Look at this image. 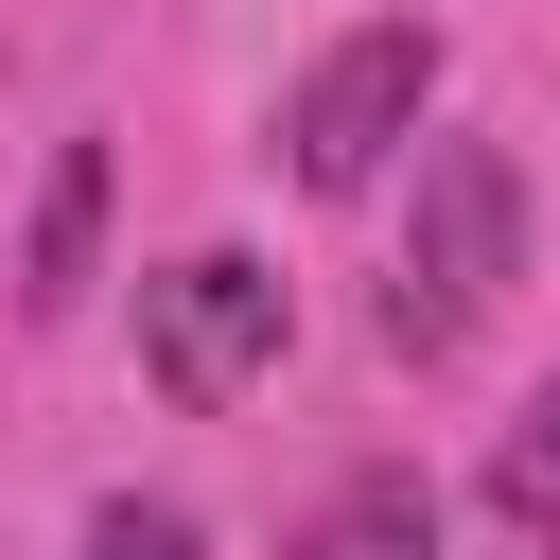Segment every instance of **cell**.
I'll return each mask as SVG.
<instances>
[{
    "label": "cell",
    "instance_id": "1",
    "mask_svg": "<svg viewBox=\"0 0 560 560\" xmlns=\"http://www.w3.org/2000/svg\"><path fill=\"white\" fill-rule=\"evenodd\" d=\"M508 262H525V175H508L490 140H420V245H402L385 332H402V350H455V332L508 298Z\"/></svg>",
    "mask_w": 560,
    "mask_h": 560
},
{
    "label": "cell",
    "instance_id": "2",
    "mask_svg": "<svg viewBox=\"0 0 560 560\" xmlns=\"http://www.w3.org/2000/svg\"><path fill=\"white\" fill-rule=\"evenodd\" d=\"M420 105H438V35H420V18H368V35H332V52L298 70V105H280V158H298V192H368V175L420 140Z\"/></svg>",
    "mask_w": 560,
    "mask_h": 560
},
{
    "label": "cell",
    "instance_id": "3",
    "mask_svg": "<svg viewBox=\"0 0 560 560\" xmlns=\"http://www.w3.org/2000/svg\"><path fill=\"white\" fill-rule=\"evenodd\" d=\"M140 368H158L175 402H245V385L280 368V280H262L245 245H192L175 280H140Z\"/></svg>",
    "mask_w": 560,
    "mask_h": 560
},
{
    "label": "cell",
    "instance_id": "4",
    "mask_svg": "<svg viewBox=\"0 0 560 560\" xmlns=\"http://www.w3.org/2000/svg\"><path fill=\"white\" fill-rule=\"evenodd\" d=\"M105 262V140H52V192H35V245H18V315H70Z\"/></svg>",
    "mask_w": 560,
    "mask_h": 560
},
{
    "label": "cell",
    "instance_id": "5",
    "mask_svg": "<svg viewBox=\"0 0 560 560\" xmlns=\"http://www.w3.org/2000/svg\"><path fill=\"white\" fill-rule=\"evenodd\" d=\"M298 560H438V490H420V472H350V490L298 525Z\"/></svg>",
    "mask_w": 560,
    "mask_h": 560
},
{
    "label": "cell",
    "instance_id": "6",
    "mask_svg": "<svg viewBox=\"0 0 560 560\" xmlns=\"http://www.w3.org/2000/svg\"><path fill=\"white\" fill-rule=\"evenodd\" d=\"M508 508H525V525L560 542V385H542V402L508 420Z\"/></svg>",
    "mask_w": 560,
    "mask_h": 560
},
{
    "label": "cell",
    "instance_id": "7",
    "mask_svg": "<svg viewBox=\"0 0 560 560\" xmlns=\"http://www.w3.org/2000/svg\"><path fill=\"white\" fill-rule=\"evenodd\" d=\"M88 560H210V542H192V508H140L122 490V508H88Z\"/></svg>",
    "mask_w": 560,
    "mask_h": 560
}]
</instances>
